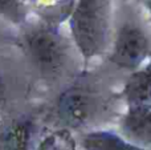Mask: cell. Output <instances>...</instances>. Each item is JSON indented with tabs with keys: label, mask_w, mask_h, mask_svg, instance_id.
Returning <instances> with one entry per match:
<instances>
[{
	"label": "cell",
	"mask_w": 151,
	"mask_h": 150,
	"mask_svg": "<svg viewBox=\"0 0 151 150\" xmlns=\"http://www.w3.org/2000/svg\"><path fill=\"white\" fill-rule=\"evenodd\" d=\"M68 25L76 49L86 63L105 55L113 43V0H76Z\"/></svg>",
	"instance_id": "cell-1"
},
{
	"label": "cell",
	"mask_w": 151,
	"mask_h": 150,
	"mask_svg": "<svg viewBox=\"0 0 151 150\" xmlns=\"http://www.w3.org/2000/svg\"><path fill=\"white\" fill-rule=\"evenodd\" d=\"M23 45L31 63L45 79L57 77L70 63L72 43L61 32L60 25L27 23L23 25Z\"/></svg>",
	"instance_id": "cell-2"
},
{
	"label": "cell",
	"mask_w": 151,
	"mask_h": 150,
	"mask_svg": "<svg viewBox=\"0 0 151 150\" xmlns=\"http://www.w3.org/2000/svg\"><path fill=\"white\" fill-rule=\"evenodd\" d=\"M99 110L98 93L85 85H74L60 94L56 104V116L66 130L81 129L91 124Z\"/></svg>",
	"instance_id": "cell-3"
},
{
	"label": "cell",
	"mask_w": 151,
	"mask_h": 150,
	"mask_svg": "<svg viewBox=\"0 0 151 150\" xmlns=\"http://www.w3.org/2000/svg\"><path fill=\"white\" fill-rule=\"evenodd\" d=\"M151 43L141 24L127 20L118 27L110 47L109 60L122 69H134L150 56Z\"/></svg>",
	"instance_id": "cell-4"
},
{
	"label": "cell",
	"mask_w": 151,
	"mask_h": 150,
	"mask_svg": "<svg viewBox=\"0 0 151 150\" xmlns=\"http://www.w3.org/2000/svg\"><path fill=\"white\" fill-rule=\"evenodd\" d=\"M121 133L133 144L151 150V108L129 109L121 121Z\"/></svg>",
	"instance_id": "cell-5"
},
{
	"label": "cell",
	"mask_w": 151,
	"mask_h": 150,
	"mask_svg": "<svg viewBox=\"0 0 151 150\" xmlns=\"http://www.w3.org/2000/svg\"><path fill=\"white\" fill-rule=\"evenodd\" d=\"M36 125L31 117H20L0 133V150H32Z\"/></svg>",
	"instance_id": "cell-6"
},
{
	"label": "cell",
	"mask_w": 151,
	"mask_h": 150,
	"mask_svg": "<svg viewBox=\"0 0 151 150\" xmlns=\"http://www.w3.org/2000/svg\"><path fill=\"white\" fill-rule=\"evenodd\" d=\"M122 94L129 109L151 108V63L131 74Z\"/></svg>",
	"instance_id": "cell-7"
},
{
	"label": "cell",
	"mask_w": 151,
	"mask_h": 150,
	"mask_svg": "<svg viewBox=\"0 0 151 150\" xmlns=\"http://www.w3.org/2000/svg\"><path fill=\"white\" fill-rule=\"evenodd\" d=\"M83 150H149L107 130H94L82 136Z\"/></svg>",
	"instance_id": "cell-8"
},
{
	"label": "cell",
	"mask_w": 151,
	"mask_h": 150,
	"mask_svg": "<svg viewBox=\"0 0 151 150\" xmlns=\"http://www.w3.org/2000/svg\"><path fill=\"white\" fill-rule=\"evenodd\" d=\"M76 0H33L29 7L39 20L52 25H61L70 17Z\"/></svg>",
	"instance_id": "cell-9"
},
{
	"label": "cell",
	"mask_w": 151,
	"mask_h": 150,
	"mask_svg": "<svg viewBox=\"0 0 151 150\" xmlns=\"http://www.w3.org/2000/svg\"><path fill=\"white\" fill-rule=\"evenodd\" d=\"M31 12L29 4L23 0H0V19L13 25H25Z\"/></svg>",
	"instance_id": "cell-10"
},
{
	"label": "cell",
	"mask_w": 151,
	"mask_h": 150,
	"mask_svg": "<svg viewBox=\"0 0 151 150\" xmlns=\"http://www.w3.org/2000/svg\"><path fill=\"white\" fill-rule=\"evenodd\" d=\"M72 141L73 140L70 138L68 130L63 129L45 137L36 150H74Z\"/></svg>",
	"instance_id": "cell-11"
},
{
	"label": "cell",
	"mask_w": 151,
	"mask_h": 150,
	"mask_svg": "<svg viewBox=\"0 0 151 150\" xmlns=\"http://www.w3.org/2000/svg\"><path fill=\"white\" fill-rule=\"evenodd\" d=\"M5 96H7V85H5L4 77L0 73V106L5 102Z\"/></svg>",
	"instance_id": "cell-12"
},
{
	"label": "cell",
	"mask_w": 151,
	"mask_h": 150,
	"mask_svg": "<svg viewBox=\"0 0 151 150\" xmlns=\"http://www.w3.org/2000/svg\"><path fill=\"white\" fill-rule=\"evenodd\" d=\"M145 3H146V8H147V11H149V15L151 19V0H145Z\"/></svg>",
	"instance_id": "cell-13"
},
{
	"label": "cell",
	"mask_w": 151,
	"mask_h": 150,
	"mask_svg": "<svg viewBox=\"0 0 151 150\" xmlns=\"http://www.w3.org/2000/svg\"><path fill=\"white\" fill-rule=\"evenodd\" d=\"M23 1H25L27 4H29V3H32V1H33V0H23Z\"/></svg>",
	"instance_id": "cell-14"
},
{
	"label": "cell",
	"mask_w": 151,
	"mask_h": 150,
	"mask_svg": "<svg viewBox=\"0 0 151 150\" xmlns=\"http://www.w3.org/2000/svg\"><path fill=\"white\" fill-rule=\"evenodd\" d=\"M150 57H151V50H150Z\"/></svg>",
	"instance_id": "cell-15"
}]
</instances>
